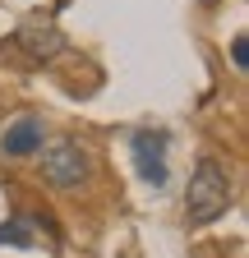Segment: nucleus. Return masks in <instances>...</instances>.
<instances>
[{
	"instance_id": "39448f33",
	"label": "nucleus",
	"mask_w": 249,
	"mask_h": 258,
	"mask_svg": "<svg viewBox=\"0 0 249 258\" xmlns=\"http://www.w3.org/2000/svg\"><path fill=\"white\" fill-rule=\"evenodd\" d=\"M42 134H46V124L37 115H19L5 134H0V152L5 157H33V152H42Z\"/></svg>"
},
{
	"instance_id": "20e7f679",
	"label": "nucleus",
	"mask_w": 249,
	"mask_h": 258,
	"mask_svg": "<svg viewBox=\"0 0 249 258\" xmlns=\"http://www.w3.org/2000/svg\"><path fill=\"white\" fill-rule=\"evenodd\" d=\"M14 42L33 55V60H51V55L65 51V32H60L46 14H28V19L19 23V32H14Z\"/></svg>"
},
{
	"instance_id": "f03ea898",
	"label": "nucleus",
	"mask_w": 249,
	"mask_h": 258,
	"mask_svg": "<svg viewBox=\"0 0 249 258\" xmlns=\"http://www.w3.org/2000/svg\"><path fill=\"white\" fill-rule=\"evenodd\" d=\"M42 175L55 189H79V184H88V175H92L88 148L79 139H51L42 148Z\"/></svg>"
},
{
	"instance_id": "f257e3e1",
	"label": "nucleus",
	"mask_w": 249,
	"mask_h": 258,
	"mask_svg": "<svg viewBox=\"0 0 249 258\" xmlns=\"http://www.w3.org/2000/svg\"><path fill=\"white\" fill-rule=\"evenodd\" d=\"M231 208V175L217 157H199V166L190 175V189H184V221L190 226H208L217 217H226Z\"/></svg>"
},
{
	"instance_id": "0eeeda50",
	"label": "nucleus",
	"mask_w": 249,
	"mask_h": 258,
	"mask_svg": "<svg viewBox=\"0 0 249 258\" xmlns=\"http://www.w3.org/2000/svg\"><path fill=\"white\" fill-rule=\"evenodd\" d=\"M231 60H235V70H244V64H249V37H244V32L231 42Z\"/></svg>"
},
{
	"instance_id": "7ed1b4c3",
	"label": "nucleus",
	"mask_w": 249,
	"mask_h": 258,
	"mask_svg": "<svg viewBox=\"0 0 249 258\" xmlns=\"http://www.w3.org/2000/svg\"><path fill=\"white\" fill-rule=\"evenodd\" d=\"M130 152H134L139 180L152 184V189H162L166 184V134H162V129H139L134 143H130Z\"/></svg>"
},
{
	"instance_id": "423d86ee",
	"label": "nucleus",
	"mask_w": 249,
	"mask_h": 258,
	"mask_svg": "<svg viewBox=\"0 0 249 258\" xmlns=\"http://www.w3.org/2000/svg\"><path fill=\"white\" fill-rule=\"evenodd\" d=\"M0 244H14V249H33L37 244V226L28 221V217H14L0 226Z\"/></svg>"
}]
</instances>
